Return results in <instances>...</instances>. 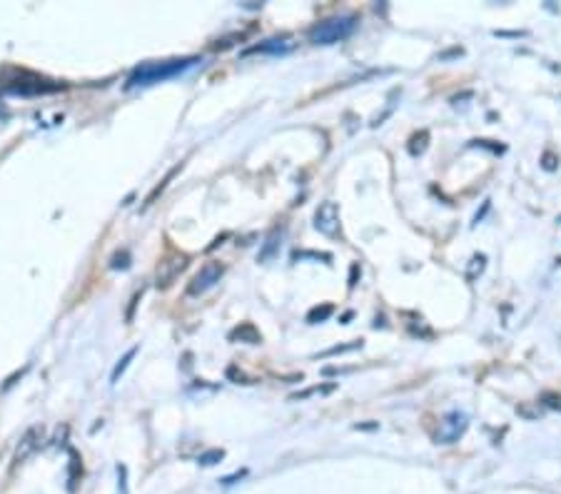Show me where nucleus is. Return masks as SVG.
<instances>
[{"instance_id": "9d476101", "label": "nucleus", "mask_w": 561, "mask_h": 494, "mask_svg": "<svg viewBox=\"0 0 561 494\" xmlns=\"http://www.w3.org/2000/svg\"><path fill=\"white\" fill-rule=\"evenodd\" d=\"M245 340V343H250V345H257V343H262V337H260V332L255 330V325H250V322H245V325L242 328H238L232 332V340Z\"/></svg>"}, {"instance_id": "423d86ee", "label": "nucleus", "mask_w": 561, "mask_h": 494, "mask_svg": "<svg viewBox=\"0 0 561 494\" xmlns=\"http://www.w3.org/2000/svg\"><path fill=\"white\" fill-rule=\"evenodd\" d=\"M222 273H225V265L222 263H215V260H213V263H205L201 267V273L193 277V283L187 285V292L190 295H201L205 290H210L215 283H220Z\"/></svg>"}, {"instance_id": "ddd939ff", "label": "nucleus", "mask_w": 561, "mask_h": 494, "mask_svg": "<svg viewBox=\"0 0 561 494\" xmlns=\"http://www.w3.org/2000/svg\"><path fill=\"white\" fill-rule=\"evenodd\" d=\"M334 390V384H324V388H312V390H307V392H302V394H293V400H302V398H310V394H328V392H332Z\"/></svg>"}, {"instance_id": "7ed1b4c3", "label": "nucleus", "mask_w": 561, "mask_h": 494, "mask_svg": "<svg viewBox=\"0 0 561 494\" xmlns=\"http://www.w3.org/2000/svg\"><path fill=\"white\" fill-rule=\"evenodd\" d=\"M187 263H190V257L185 253H168L165 257H162L158 263V269H156L158 287L173 285L180 277V273L187 267Z\"/></svg>"}, {"instance_id": "4468645a", "label": "nucleus", "mask_w": 561, "mask_h": 494, "mask_svg": "<svg viewBox=\"0 0 561 494\" xmlns=\"http://www.w3.org/2000/svg\"><path fill=\"white\" fill-rule=\"evenodd\" d=\"M545 404H549V407H554V410L561 412V394L547 392V394H545Z\"/></svg>"}, {"instance_id": "9b49d317", "label": "nucleus", "mask_w": 561, "mask_h": 494, "mask_svg": "<svg viewBox=\"0 0 561 494\" xmlns=\"http://www.w3.org/2000/svg\"><path fill=\"white\" fill-rule=\"evenodd\" d=\"M332 312H334V305H322V308L310 310V314H307V322H312V325H317V322L328 320Z\"/></svg>"}, {"instance_id": "39448f33", "label": "nucleus", "mask_w": 561, "mask_h": 494, "mask_svg": "<svg viewBox=\"0 0 561 494\" xmlns=\"http://www.w3.org/2000/svg\"><path fill=\"white\" fill-rule=\"evenodd\" d=\"M467 425H469L467 415H461V412H449V415H445L439 422L437 443H442V445L457 443V439L467 433Z\"/></svg>"}, {"instance_id": "0eeeda50", "label": "nucleus", "mask_w": 561, "mask_h": 494, "mask_svg": "<svg viewBox=\"0 0 561 494\" xmlns=\"http://www.w3.org/2000/svg\"><path fill=\"white\" fill-rule=\"evenodd\" d=\"M41 439H43V429H41V427H33V429H28V433H25V437H23L21 447H18V452H15V462L21 464V462L28 460V457L35 452V449H38V443H41Z\"/></svg>"}, {"instance_id": "2eb2a0df", "label": "nucleus", "mask_w": 561, "mask_h": 494, "mask_svg": "<svg viewBox=\"0 0 561 494\" xmlns=\"http://www.w3.org/2000/svg\"><path fill=\"white\" fill-rule=\"evenodd\" d=\"M357 273H359V267H357V265H352V277H350V287H355V285H357V283H355V280H357Z\"/></svg>"}, {"instance_id": "6e6552de", "label": "nucleus", "mask_w": 561, "mask_h": 494, "mask_svg": "<svg viewBox=\"0 0 561 494\" xmlns=\"http://www.w3.org/2000/svg\"><path fill=\"white\" fill-rule=\"evenodd\" d=\"M293 48V43H289L287 38H273V41H265L255 45V48H250L248 53H283V50H289Z\"/></svg>"}, {"instance_id": "20e7f679", "label": "nucleus", "mask_w": 561, "mask_h": 494, "mask_svg": "<svg viewBox=\"0 0 561 494\" xmlns=\"http://www.w3.org/2000/svg\"><path fill=\"white\" fill-rule=\"evenodd\" d=\"M314 228L328 238H337L340 235V205L337 203H322L314 212Z\"/></svg>"}, {"instance_id": "f8f14e48", "label": "nucleus", "mask_w": 561, "mask_h": 494, "mask_svg": "<svg viewBox=\"0 0 561 494\" xmlns=\"http://www.w3.org/2000/svg\"><path fill=\"white\" fill-rule=\"evenodd\" d=\"M484 263H486V257L484 255H477L472 260V265H469V269H467V280H474V277L484 269Z\"/></svg>"}, {"instance_id": "f257e3e1", "label": "nucleus", "mask_w": 561, "mask_h": 494, "mask_svg": "<svg viewBox=\"0 0 561 494\" xmlns=\"http://www.w3.org/2000/svg\"><path fill=\"white\" fill-rule=\"evenodd\" d=\"M359 15L350 13V15H340V18H328V21L317 23L314 28L310 31V41L314 45H332L350 38L352 33L357 28Z\"/></svg>"}, {"instance_id": "f03ea898", "label": "nucleus", "mask_w": 561, "mask_h": 494, "mask_svg": "<svg viewBox=\"0 0 561 494\" xmlns=\"http://www.w3.org/2000/svg\"><path fill=\"white\" fill-rule=\"evenodd\" d=\"M193 60H168V62H150V66H142L135 70V76L130 78V85H150V83H158V80H165L170 76L180 73V70H185L187 66H193Z\"/></svg>"}, {"instance_id": "1a4fd4ad", "label": "nucleus", "mask_w": 561, "mask_h": 494, "mask_svg": "<svg viewBox=\"0 0 561 494\" xmlns=\"http://www.w3.org/2000/svg\"><path fill=\"white\" fill-rule=\"evenodd\" d=\"M279 238H283V232H279L277 228H275L273 232H270L267 240H265V248H262V253H260V263H265V260H270V257H273V255L277 253Z\"/></svg>"}]
</instances>
